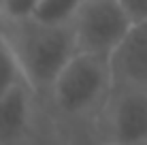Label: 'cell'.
Here are the masks:
<instances>
[{
  "mask_svg": "<svg viewBox=\"0 0 147 145\" xmlns=\"http://www.w3.org/2000/svg\"><path fill=\"white\" fill-rule=\"evenodd\" d=\"M0 28L19 60L24 79L34 92H49L68 60L79 51L73 24L49 26L30 17L22 22L0 19Z\"/></svg>",
  "mask_w": 147,
  "mask_h": 145,
  "instance_id": "6da1fadb",
  "label": "cell"
},
{
  "mask_svg": "<svg viewBox=\"0 0 147 145\" xmlns=\"http://www.w3.org/2000/svg\"><path fill=\"white\" fill-rule=\"evenodd\" d=\"M111 92L113 73L109 56L90 51L75 53L49 90L58 113L68 117H83L105 107Z\"/></svg>",
  "mask_w": 147,
  "mask_h": 145,
  "instance_id": "7a4b0ae2",
  "label": "cell"
},
{
  "mask_svg": "<svg viewBox=\"0 0 147 145\" xmlns=\"http://www.w3.org/2000/svg\"><path fill=\"white\" fill-rule=\"evenodd\" d=\"M132 24L121 0H83L73 19L77 49L111 56L130 32Z\"/></svg>",
  "mask_w": 147,
  "mask_h": 145,
  "instance_id": "3957f363",
  "label": "cell"
},
{
  "mask_svg": "<svg viewBox=\"0 0 147 145\" xmlns=\"http://www.w3.org/2000/svg\"><path fill=\"white\" fill-rule=\"evenodd\" d=\"M102 111L109 143L147 145V90L113 86Z\"/></svg>",
  "mask_w": 147,
  "mask_h": 145,
  "instance_id": "277c9868",
  "label": "cell"
},
{
  "mask_svg": "<svg viewBox=\"0 0 147 145\" xmlns=\"http://www.w3.org/2000/svg\"><path fill=\"white\" fill-rule=\"evenodd\" d=\"M109 60L113 86L147 90V19L132 24Z\"/></svg>",
  "mask_w": 147,
  "mask_h": 145,
  "instance_id": "5b68a950",
  "label": "cell"
},
{
  "mask_svg": "<svg viewBox=\"0 0 147 145\" xmlns=\"http://www.w3.org/2000/svg\"><path fill=\"white\" fill-rule=\"evenodd\" d=\"M32 92L28 81L0 94V145H17L32 122Z\"/></svg>",
  "mask_w": 147,
  "mask_h": 145,
  "instance_id": "8992f818",
  "label": "cell"
},
{
  "mask_svg": "<svg viewBox=\"0 0 147 145\" xmlns=\"http://www.w3.org/2000/svg\"><path fill=\"white\" fill-rule=\"evenodd\" d=\"M81 4L83 0H38L32 19L49 26H66V24H73Z\"/></svg>",
  "mask_w": 147,
  "mask_h": 145,
  "instance_id": "52a82bcc",
  "label": "cell"
},
{
  "mask_svg": "<svg viewBox=\"0 0 147 145\" xmlns=\"http://www.w3.org/2000/svg\"><path fill=\"white\" fill-rule=\"evenodd\" d=\"M19 81H26L22 66H19V60L15 56L4 30L0 28V94H4L13 86H17Z\"/></svg>",
  "mask_w": 147,
  "mask_h": 145,
  "instance_id": "ba28073f",
  "label": "cell"
},
{
  "mask_svg": "<svg viewBox=\"0 0 147 145\" xmlns=\"http://www.w3.org/2000/svg\"><path fill=\"white\" fill-rule=\"evenodd\" d=\"M38 7V0H0V19L22 22L30 19Z\"/></svg>",
  "mask_w": 147,
  "mask_h": 145,
  "instance_id": "9c48e42d",
  "label": "cell"
},
{
  "mask_svg": "<svg viewBox=\"0 0 147 145\" xmlns=\"http://www.w3.org/2000/svg\"><path fill=\"white\" fill-rule=\"evenodd\" d=\"M126 11L130 13L132 22H143L147 19V0H121Z\"/></svg>",
  "mask_w": 147,
  "mask_h": 145,
  "instance_id": "30bf717a",
  "label": "cell"
},
{
  "mask_svg": "<svg viewBox=\"0 0 147 145\" xmlns=\"http://www.w3.org/2000/svg\"><path fill=\"white\" fill-rule=\"evenodd\" d=\"M109 145H113V143H109Z\"/></svg>",
  "mask_w": 147,
  "mask_h": 145,
  "instance_id": "8fae6325",
  "label": "cell"
}]
</instances>
